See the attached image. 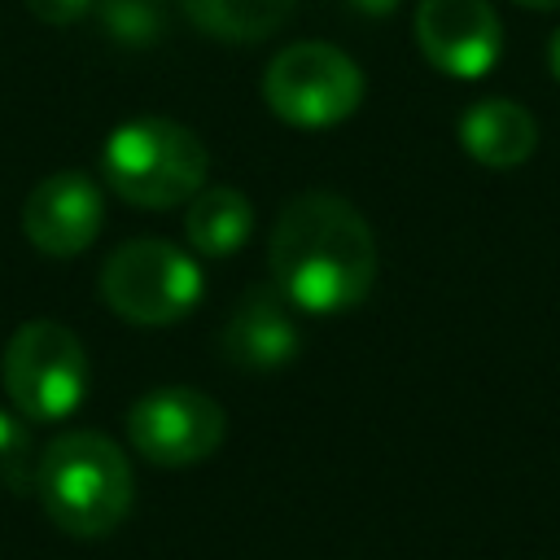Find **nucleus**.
Here are the masks:
<instances>
[{
    "mask_svg": "<svg viewBox=\"0 0 560 560\" xmlns=\"http://www.w3.org/2000/svg\"><path fill=\"white\" fill-rule=\"evenodd\" d=\"M267 267L289 306L306 315H341L372 293L376 236L346 197L302 192L271 228Z\"/></svg>",
    "mask_w": 560,
    "mask_h": 560,
    "instance_id": "nucleus-1",
    "label": "nucleus"
},
{
    "mask_svg": "<svg viewBox=\"0 0 560 560\" xmlns=\"http://www.w3.org/2000/svg\"><path fill=\"white\" fill-rule=\"evenodd\" d=\"M35 494L57 529L70 538H101L131 512L136 477L118 442L92 429H74L39 451Z\"/></svg>",
    "mask_w": 560,
    "mask_h": 560,
    "instance_id": "nucleus-2",
    "label": "nucleus"
},
{
    "mask_svg": "<svg viewBox=\"0 0 560 560\" xmlns=\"http://www.w3.org/2000/svg\"><path fill=\"white\" fill-rule=\"evenodd\" d=\"M210 153L184 122L171 118H131L109 131L101 149L105 184L140 210H171L192 201L206 188Z\"/></svg>",
    "mask_w": 560,
    "mask_h": 560,
    "instance_id": "nucleus-3",
    "label": "nucleus"
},
{
    "mask_svg": "<svg viewBox=\"0 0 560 560\" xmlns=\"http://www.w3.org/2000/svg\"><path fill=\"white\" fill-rule=\"evenodd\" d=\"M101 298L118 319L140 328L179 324L201 302V267L171 241H122L101 262Z\"/></svg>",
    "mask_w": 560,
    "mask_h": 560,
    "instance_id": "nucleus-4",
    "label": "nucleus"
},
{
    "mask_svg": "<svg viewBox=\"0 0 560 560\" xmlns=\"http://www.w3.org/2000/svg\"><path fill=\"white\" fill-rule=\"evenodd\" d=\"M262 96L267 109L289 127H337L363 101V70L337 44L298 39L271 57Z\"/></svg>",
    "mask_w": 560,
    "mask_h": 560,
    "instance_id": "nucleus-5",
    "label": "nucleus"
},
{
    "mask_svg": "<svg viewBox=\"0 0 560 560\" xmlns=\"http://www.w3.org/2000/svg\"><path fill=\"white\" fill-rule=\"evenodd\" d=\"M4 394L39 424L66 420L88 394L83 341L57 319H26L4 346Z\"/></svg>",
    "mask_w": 560,
    "mask_h": 560,
    "instance_id": "nucleus-6",
    "label": "nucleus"
},
{
    "mask_svg": "<svg viewBox=\"0 0 560 560\" xmlns=\"http://www.w3.org/2000/svg\"><path fill=\"white\" fill-rule=\"evenodd\" d=\"M223 407L192 385H162L131 402L127 438L158 468H188L219 451L223 442Z\"/></svg>",
    "mask_w": 560,
    "mask_h": 560,
    "instance_id": "nucleus-7",
    "label": "nucleus"
},
{
    "mask_svg": "<svg viewBox=\"0 0 560 560\" xmlns=\"http://www.w3.org/2000/svg\"><path fill=\"white\" fill-rule=\"evenodd\" d=\"M416 44L451 79H481L503 52V26L490 0H420Z\"/></svg>",
    "mask_w": 560,
    "mask_h": 560,
    "instance_id": "nucleus-8",
    "label": "nucleus"
},
{
    "mask_svg": "<svg viewBox=\"0 0 560 560\" xmlns=\"http://www.w3.org/2000/svg\"><path fill=\"white\" fill-rule=\"evenodd\" d=\"M105 223V201L92 175L83 171H52L44 175L22 201V232L48 258L83 254Z\"/></svg>",
    "mask_w": 560,
    "mask_h": 560,
    "instance_id": "nucleus-9",
    "label": "nucleus"
},
{
    "mask_svg": "<svg viewBox=\"0 0 560 560\" xmlns=\"http://www.w3.org/2000/svg\"><path fill=\"white\" fill-rule=\"evenodd\" d=\"M223 359L232 368H249V372H271V368H284L298 346H302V332L293 324V311H289V298L276 289V284H258L249 289L228 324H223Z\"/></svg>",
    "mask_w": 560,
    "mask_h": 560,
    "instance_id": "nucleus-10",
    "label": "nucleus"
},
{
    "mask_svg": "<svg viewBox=\"0 0 560 560\" xmlns=\"http://www.w3.org/2000/svg\"><path fill=\"white\" fill-rule=\"evenodd\" d=\"M459 144L472 162L490 171H512L534 158L538 149V122L521 101L508 96H486L464 109L459 118Z\"/></svg>",
    "mask_w": 560,
    "mask_h": 560,
    "instance_id": "nucleus-11",
    "label": "nucleus"
},
{
    "mask_svg": "<svg viewBox=\"0 0 560 560\" xmlns=\"http://www.w3.org/2000/svg\"><path fill=\"white\" fill-rule=\"evenodd\" d=\"M249 232H254V206L245 192H236L228 184H210L188 201L184 236L197 254L228 258L249 241Z\"/></svg>",
    "mask_w": 560,
    "mask_h": 560,
    "instance_id": "nucleus-12",
    "label": "nucleus"
},
{
    "mask_svg": "<svg viewBox=\"0 0 560 560\" xmlns=\"http://www.w3.org/2000/svg\"><path fill=\"white\" fill-rule=\"evenodd\" d=\"M298 0H179L197 31L223 44H258L289 22Z\"/></svg>",
    "mask_w": 560,
    "mask_h": 560,
    "instance_id": "nucleus-13",
    "label": "nucleus"
},
{
    "mask_svg": "<svg viewBox=\"0 0 560 560\" xmlns=\"http://www.w3.org/2000/svg\"><path fill=\"white\" fill-rule=\"evenodd\" d=\"M92 13L118 48H153L166 31V4L162 0H96Z\"/></svg>",
    "mask_w": 560,
    "mask_h": 560,
    "instance_id": "nucleus-14",
    "label": "nucleus"
},
{
    "mask_svg": "<svg viewBox=\"0 0 560 560\" xmlns=\"http://www.w3.org/2000/svg\"><path fill=\"white\" fill-rule=\"evenodd\" d=\"M0 481L13 490L35 486V455H31V433L18 416L0 411Z\"/></svg>",
    "mask_w": 560,
    "mask_h": 560,
    "instance_id": "nucleus-15",
    "label": "nucleus"
},
{
    "mask_svg": "<svg viewBox=\"0 0 560 560\" xmlns=\"http://www.w3.org/2000/svg\"><path fill=\"white\" fill-rule=\"evenodd\" d=\"M96 0H26V9L48 22V26H66V22H79L83 13H92Z\"/></svg>",
    "mask_w": 560,
    "mask_h": 560,
    "instance_id": "nucleus-16",
    "label": "nucleus"
},
{
    "mask_svg": "<svg viewBox=\"0 0 560 560\" xmlns=\"http://www.w3.org/2000/svg\"><path fill=\"white\" fill-rule=\"evenodd\" d=\"M354 13H368V18H385V13H394L398 9V0H346Z\"/></svg>",
    "mask_w": 560,
    "mask_h": 560,
    "instance_id": "nucleus-17",
    "label": "nucleus"
},
{
    "mask_svg": "<svg viewBox=\"0 0 560 560\" xmlns=\"http://www.w3.org/2000/svg\"><path fill=\"white\" fill-rule=\"evenodd\" d=\"M547 70H551V79L560 83V31L547 39Z\"/></svg>",
    "mask_w": 560,
    "mask_h": 560,
    "instance_id": "nucleus-18",
    "label": "nucleus"
},
{
    "mask_svg": "<svg viewBox=\"0 0 560 560\" xmlns=\"http://www.w3.org/2000/svg\"><path fill=\"white\" fill-rule=\"evenodd\" d=\"M521 9H560V0H516Z\"/></svg>",
    "mask_w": 560,
    "mask_h": 560,
    "instance_id": "nucleus-19",
    "label": "nucleus"
}]
</instances>
